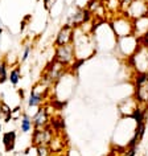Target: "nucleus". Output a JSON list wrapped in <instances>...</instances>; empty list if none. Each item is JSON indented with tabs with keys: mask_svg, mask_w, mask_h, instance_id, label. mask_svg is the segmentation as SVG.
Segmentation results:
<instances>
[{
	"mask_svg": "<svg viewBox=\"0 0 148 156\" xmlns=\"http://www.w3.org/2000/svg\"><path fill=\"white\" fill-rule=\"evenodd\" d=\"M66 69L68 68H66L65 65H62L61 62H58L53 58V61H50V64L46 65L44 73H42V76H41L40 82L48 87L53 86V85H56L62 78V76H64L66 72Z\"/></svg>",
	"mask_w": 148,
	"mask_h": 156,
	"instance_id": "1",
	"label": "nucleus"
},
{
	"mask_svg": "<svg viewBox=\"0 0 148 156\" xmlns=\"http://www.w3.org/2000/svg\"><path fill=\"white\" fill-rule=\"evenodd\" d=\"M111 29L116 37L122 38L134 34V21L127 17L123 12H119L111 20Z\"/></svg>",
	"mask_w": 148,
	"mask_h": 156,
	"instance_id": "2",
	"label": "nucleus"
},
{
	"mask_svg": "<svg viewBox=\"0 0 148 156\" xmlns=\"http://www.w3.org/2000/svg\"><path fill=\"white\" fill-rule=\"evenodd\" d=\"M134 98L139 106L148 110V76L146 73H136L134 78Z\"/></svg>",
	"mask_w": 148,
	"mask_h": 156,
	"instance_id": "3",
	"label": "nucleus"
},
{
	"mask_svg": "<svg viewBox=\"0 0 148 156\" xmlns=\"http://www.w3.org/2000/svg\"><path fill=\"white\" fill-rule=\"evenodd\" d=\"M54 60L61 62L66 68H73L74 64L77 62V56H76V49H74L73 44L68 45H61L56 46L54 49Z\"/></svg>",
	"mask_w": 148,
	"mask_h": 156,
	"instance_id": "4",
	"label": "nucleus"
},
{
	"mask_svg": "<svg viewBox=\"0 0 148 156\" xmlns=\"http://www.w3.org/2000/svg\"><path fill=\"white\" fill-rule=\"evenodd\" d=\"M132 66L135 68L136 73H147L148 72V48L140 44L136 52L131 56Z\"/></svg>",
	"mask_w": 148,
	"mask_h": 156,
	"instance_id": "5",
	"label": "nucleus"
},
{
	"mask_svg": "<svg viewBox=\"0 0 148 156\" xmlns=\"http://www.w3.org/2000/svg\"><path fill=\"white\" fill-rule=\"evenodd\" d=\"M54 138L53 128L48 126L44 128H33L32 146L34 147H49L52 139Z\"/></svg>",
	"mask_w": 148,
	"mask_h": 156,
	"instance_id": "6",
	"label": "nucleus"
},
{
	"mask_svg": "<svg viewBox=\"0 0 148 156\" xmlns=\"http://www.w3.org/2000/svg\"><path fill=\"white\" fill-rule=\"evenodd\" d=\"M123 13L127 17H130L132 21L136 19L148 16V3L146 0H134Z\"/></svg>",
	"mask_w": 148,
	"mask_h": 156,
	"instance_id": "7",
	"label": "nucleus"
},
{
	"mask_svg": "<svg viewBox=\"0 0 148 156\" xmlns=\"http://www.w3.org/2000/svg\"><path fill=\"white\" fill-rule=\"evenodd\" d=\"M91 16L93 15L89 9L79 8V9H77L73 15H70L66 24L70 25L74 29H78V28H81V27H83L85 24H87V23L90 21Z\"/></svg>",
	"mask_w": 148,
	"mask_h": 156,
	"instance_id": "8",
	"label": "nucleus"
},
{
	"mask_svg": "<svg viewBox=\"0 0 148 156\" xmlns=\"http://www.w3.org/2000/svg\"><path fill=\"white\" fill-rule=\"evenodd\" d=\"M49 90L48 86L42 85L41 82H38L32 90H30L29 98H28V107H40L41 103L44 102L46 91Z\"/></svg>",
	"mask_w": 148,
	"mask_h": 156,
	"instance_id": "9",
	"label": "nucleus"
},
{
	"mask_svg": "<svg viewBox=\"0 0 148 156\" xmlns=\"http://www.w3.org/2000/svg\"><path fill=\"white\" fill-rule=\"evenodd\" d=\"M74 33L76 29L72 28L70 25L65 24L64 27H61V29L58 30L56 38H54V46H61V45H68V44H73L74 40Z\"/></svg>",
	"mask_w": 148,
	"mask_h": 156,
	"instance_id": "10",
	"label": "nucleus"
},
{
	"mask_svg": "<svg viewBox=\"0 0 148 156\" xmlns=\"http://www.w3.org/2000/svg\"><path fill=\"white\" fill-rule=\"evenodd\" d=\"M32 122H33V127L34 128H44L48 127L50 123V115L48 111V107L45 106H40L38 110L36 111V114L32 116Z\"/></svg>",
	"mask_w": 148,
	"mask_h": 156,
	"instance_id": "11",
	"label": "nucleus"
},
{
	"mask_svg": "<svg viewBox=\"0 0 148 156\" xmlns=\"http://www.w3.org/2000/svg\"><path fill=\"white\" fill-rule=\"evenodd\" d=\"M3 146H4L5 152H12L16 146V132L15 131H7L3 134Z\"/></svg>",
	"mask_w": 148,
	"mask_h": 156,
	"instance_id": "12",
	"label": "nucleus"
},
{
	"mask_svg": "<svg viewBox=\"0 0 148 156\" xmlns=\"http://www.w3.org/2000/svg\"><path fill=\"white\" fill-rule=\"evenodd\" d=\"M33 122H32V118L28 115V114H24L21 116V120H20V130L21 132H24V134H26V132H29L30 130H33Z\"/></svg>",
	"mask_w": 148,
	"mask_h": 156,
	"instance_id": "13",
	"label": "nucleus"
},
{
	"mask_svg": "<svg viewBox=\"0 0 148 156\" xmlns=\"http://www.w3.org/2000/svg\"><path fill=\"white\" fill-rule=\"evenodd\" d=\"M20 80H21V70H20V68H13L8 73V81L11 82V85L16 86V85L20 82Z\"/></svg>",
	"mask_w": 148,
	"mask_h": 156,
	"instance_id": "14",
	"label": "nucleus"
},
{
	"mask_svg": "<svg viewBox=\"0 0 148 156\" xmlns=\"http://www.w3.org/2000/svg\"><path fill=\"white\" fill-rule=\"evenodd\" d=\"M8 81V64L2 60L0 61V85Z\"/></svg>",
	"mask_w": 148,
	"mask_h": 156,
	"instance_id": "15",
	"label": "nucleus"
},
{
	"mask_svg": "<svg viewBox=\"0 0 148 156\" xmlns=\"http://www.w3.org/2000/svg\"><path fill=\"white\" fill-rule=\"evenodd\" d=\"M0 112L4 116L5 122H8L9 118H12V110H11V107L4 102H0Z\"/></svg>",
	"mask_w": 148,
	"mask_h": 156,
	"instance_id": "16",
	"label": "nucleus"
},
{
	"mask_svg": "<svg viewBox=\"0 0 148 156\" xmlns=\"http://www.w3.org/2000/svg\"><path fill=\"white\" fill-rule=\"evenodd\" d=\"M37 156H50V148L49 147H36Z\"/></svg>",
	"mask_w": 148,
	"mask_h": 156,
	"instance_id": "17",
	"label": "nucleus"
},
{
	"mask_svg": "<svg viewBox=\"0 0 148 156\" xmlns=\"http://www.w3.org/2000/svg\"><path fill=\"white\" fill-rule=\"evenodd\" d=\"M30 52H32V48H30L29 45L25 46V48H24V52H23V54H21V62H25L26 60H28Z\"/></svg>",
	"mask_w": 148,
	"mask_h": 156,
	"instance_id": "18",
	"label": "nucleus"
},
{
	"mask_svg": "<svg viewBox=\"0 0 148 156\" xmlns=\"http://www.w3.org/2000/svg\"><path fill=\"white\" fill-rule=\"evenodd\" d=\"M134 2V0H119L120 3V12H124L128 7H130V4Z\"/></svg>",
	"mask_w": 148,
	"mask_h": 156,
	"instance_id": "19",
	"label": "nucleus"
},
{
	"mask_svg": "<svg viewBox=\"0 0 148 156\" xmlns=\"http://www.w3.org/2000/svg\"><path fill=\"white\" fill-rule=\"evenodd\" d=\"M42 3H44L45 9L50 11V9H52V7L54 5V3H56V0H42Z\"/></svg>",
	"mask_w": 148,
	"mask_h": 156,
	"instance_id": "20",
	"label": "nucleus"
},
{
	"mask_svg": "<svg viewBox=\"0 0 148 156\" xmlns=\"http://www.w3.org/2000/svg\"><path fill=\"white\" fill-rule=\"evenodd\" d=\"M136 155V147H127L126 152L123 154V156H135Z\"/></svg>",
	"mask_w": 148,
	"mask_h": 156,
	"instance_id": "21",
	"label": "nucleus"
},
{
	"mask_svg": "<svg viewBox=\"0 0 148 156\" xmlns=\"http://www.w3.org/2000/svg\"><path fill=\"white\" fill-rule=\"evenodd\" d=\"M2 32H3V29H2V27H0V34H2Z\"/></svg>",
	"mask_w": 148,
	"mask_h": 156,
	"instance_id": "22",
	"label": "nucleus"
},
{
	"mask_svg": "<svg viewBox=\"0 0 148 156\" xmlns=\"http://www.w3.org/2000/svg\"><path fill=\"white\" fill-rule=\"evenodd\" d=\"M0 132H2V123H0Z\"/></svg>",
	"mask_w": 148,
	"mask_h": 156,
	"instance_id": "23",
	"label": "nucleus"
},
{
	"mask_svg": "<svg viewBox=\"0 0 148 156\" xmlns=\"http://www.w3.org/2000/svg\"><path fill=\"white\" fill-rule=\"evenodd\" d=\"M146 74H147V76H148V72H147V73H146Z\"/></svg>",
	"mask_w": 148,
	"mask_h": 156,
	"instance_id": "24",
	"label": "nucleus"
}]
</instances>
